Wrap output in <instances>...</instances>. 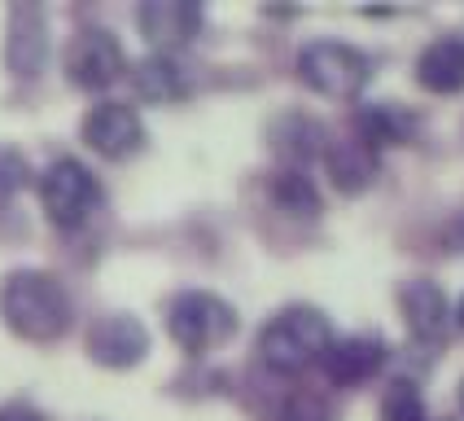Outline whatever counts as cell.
Instances as JSON below:
<instances>
[{"instance_id": "obj_17", "label": "cell", "mask_w": 464, "mask_h": 421, "mask_svg": "<svg viewBox=\"0 0 464 421\" xmlns=\"http://www.w3.org/2000/svg\"><path fill=\"white\" fill-rule=\"evenodd\" d=\"M320 141H324V132L315 119H303V114H289L276 123V150H281L289 162H307L315 150H320Z\"/></svg>"}, {"instance_id": "obj_24", "label": "cell", "mask_w": 464, "mask_h": 421, "mask_svg": "<svg viewBox=\"0 0 464 421\" xmlns=\"http://www.w3.org/2000/svg\"><path fill=\"white\" fill-rule=\"evenodd\" d=\"M460 408H464V382H460Z\"/></svg>"}, {"instance_id": "obj_2", "label": "cell", "mask_w": 464, "mask_h": 421, "mask_svg": "<svg viewBox=\"0 0 464 421\" xmlns=\"http://www.w3.org/2000/svg\"><path fill=\"white\" fill-rule=\"evenodd\" d=\"M329 342H334L329 316L320 308L294 303V308H281L258 329V356H263V365L276 368V373H303V368L324 360Z\"/></svg>"}, {"instance_id": "obj_13", "label": "cell", "mask_w": 464, "mask_h": 421, "mask_svg": "<svg viewBox=\"0 0 464 421\" xmlns=\"http://www.w3.org/2000/svg\"><path fill=\"white\" fill-rule=\"evenodd\" d=\"M416 79L430 93H460L464 88V35H439L416 57Z\"/></svg>"}, {"instance_id": "obj_23", "label": "cell", "mask_w": 464, "mask_h": 421, "mask_svg": "<svg viewBox=\"0 0 464 421\" xmlns=\"http://www.w3.org/2000/svg\"><path fill=\"white\" fill-rule=\"evenodd\" d=\"M456 320H460V325H464V299H460V308H456Z\"/></svg>"}, {"instance_id": "obj_4", "label": "cell", "mask_w": 464, "mask_h": 421, "mask_svg": "<svg viewBox=\"0 0 464 421\" xmlns=\"http://www.w3.org/2000/svg\"><path fill=\"white\" fill-rule=\"evenodd\" d=\"M167 329L184 351H210L237 329V312L210 289H184L167 303Z\"/></svg>"}, {"instance_id": "obj_14", "label": "cell", "mask_w": 464, "mask_h": 421, "mask_svg": "<svg viewBox=\"0 0 464 421\" xmlns=\"http://www.w3.org/2000/svg\"><path fill=\"white\" fill-rule=\"evenodd\" d=\"M131 83L145 102H176L188 93V66H184L176 53H150L136 62Z\"/></svg>"}, {"instance_id": "obj_3", "label": "cell", "mask_w": 464, "mask_h": 421, "mask_svg": "<svg viewBox=\"0 0 464 421\" xmlns=\"http://www.w3.org/2000/svg\"><path fill=\"white\" fill-rule=\"evenodd\" d=\"M298 75L324 97H355L372 79V62L346 40H311L298 49Z\"/></svg>"}, {"instance_id": "obj_11", "label": "cell", "mask_w": 464, "mask_h": 421, "mask_svg": "<svg viewBox=\"0 0 464 421\" xmlns=\"http://www.w3.org/2000/svg\"><path fill=\"white\" fill-rule=\"evenodd\" d=\"M44 57H49V26H44V14H40L35 5H18V9L9 14L5 62H9L14 75L31 79V75H40Z\"/></svg>"}, {"instance_id": "obj_18", "label": "cell", "mask_w": 464, "mask_h": 421, "mask_svg": "<svg viewBox=\"0 0 464 421\" xmlns=\"http://www.w3.org/2000/svg\"><path fill=\"white\" fill-rule=\"evenodd\" d=\"M272 198H276L285 210H294V215H315V210H320L315 184H311L298 167H289V171H281V176L272 181Z\"/></svg>"}, {"instance_id": "obj_15", "label": "cell", "mask_w": 464, "mask_h": 421, "mask_svg": "<svg viewBox=\"0 0 464 421\" xmlns=\"http://www.w3.org/2000/svg\"><path fill=\"white\" fill-rule=\"evenodd\" d=\"M324 162H329V171H334V184H337V189H346V193H360V189H368V184H372V176H377V154H372V145H368V141H360V136L329 141Z\"/></svg>"}, {"instance_id": "obj_22", "label": "cell", "mask_w": 464, "mask_h": 421, "mask_svg": "<svg viewBox=\"0 0 464 421\" xmlns=\"http://www.w3.org/2000/svg\"><path fill=\"white\" fill-rule=\"evenodd\" d=\"M0 421H44V413L31 408V404H5V408H0Z\"/></svg>"}, {"instance_id": "obj_8", "label": "cell", "mask_w": 464, "mask_h": 421, "mask_svg": "<svg viewBox=\"0 0 464 421\" xmlns=\"http://www.w3.org/2000/svg\"><path fill=\"white\" fill-rule=\"evenodd\" d=\"M145 351H150V334H145V325L128 312H110L88 329V356L105 368L140 365Z\"/></svg>"}, {"instance_id": "obj_19", "label": "cell", "mask_w": 464, "mask_h": 421, "mask_svg": "<svg viewBox=\"0 0 464 421\" xmlns=\"http://www.w3.org/2000/svg\"><path fill=\"white\" fill-rule=\"evenodd\" d=\"M382 421H425V395L416 382H390L382 395Z\"/></svg>"}, {"instance_id": "obj_10", "label": "cell", "mask_w": 464, "mask_h": 421, "mask_svg": "<svg viewBox=\"0 0 464 421\" xmlns=\"http://www.w3.org/2000/svg\"><path fill=\"white\" fill-rule=\"evenodd\" d=\"M324 373L337 387H360L377 368L386 365V338L382 334H351V338H334L324 351Z\"/></svg>"}, {"instance_id": "obj_6", "label": "cell", "mask_w": 464, "mask_h": 421, "mask_svg": "<svg viewBox=\"0 0 464 421\" xmlns=\"http://www.w3.org/2000/svg\"><path fill=\"white\" fill-rule=\"evenodd\" d=\"M83 141L102 158H131L145 145V119L128 102H97L83 114Z\"/></svg>"}, {"instance_id": "obj_9", "label": "cell", "mask_w": 464, "mask_h": 421, "mask_svg": "<svg viewBox=\"0 0 464 421\" xmlns=\"http://www.w3.org/2000/svg\"><path fill=\"white\" fill-rule=\"evenodd\" d=\"M136 23L145 31V40L154 44V53H176L198 35L202 5H193V0H145Z\"/></svg>"}, {"instance_id": "obj_21", "label": "cell", "mask_w": 464, "mask_h": 421, "mask_svg": "<svg viewBox=\"0 0 464 421\" xmlns=\"http://www.w3.org/2000/svg\"><path fill=\"white\" fill-rule=\"evenodd\" d=\"M26 176H31V171H26V158L18 154V150H0V202L14 198L26 184Z\"/></svg>"}, {"instance_id": "obj_1", "label": "cell", "mask_w": 464, "mask_h": 421, "mask_svg": "<svg viewBox=\"0 0 464 421\" xmlns=\"http://www.w3.org/2000/svg\"><path fill=\"white\" fill-rule=\"evenodd\" d=\"M0 316L5 325L26 342H53L71 329V294L66 286L53 277V272H40V268H18L0 281Z\"/></svg>"}, {"instance_id": "obj_7", "label": "cell", "mask_w": 464, "mask_h": 421, "mask_svg": "<svg viewBox=\"0 0 464 421\" xmlns=\"http://www.w3.org/2000/svg\"><path fill=\"white\" fill-rule=\"evenodd\" d=\"M123 44L102 31V26H92V31H79L75 44L66 49V71L75 79L79 88H110L114 79L123 75Z\"/></svg>"}, {"instance_id": "obj_5", "label": "cell", "mask_w": 464, "mask_h": 421, "mask_svg": "<svg viewBox=\"0 0 464 421\" xmlns=\"http://www.w3.org/2000/svg\"><path fill=\"white\" fill-rule=\"evenodd\" d=\"M40 202L57 229H75L102 202V184L79 158H53L40 176Z\"/></svg>"}, {"instance_id": "obj_16", "label": "cell", "mask_w": 464, "mask_h": 421, "mask_svg": "<svg viewBox=\"0 0 464 421\" xmlns=\"http://www.w3.org/2000/svg\"><path fill=\"white\" fill-rule=\"evenodd\" d=\"M355 123H360V141H368V145H394V141H403L412 132V114L399 110L394 102H377V105H363Z\"/></svg>"}, {"instance_id": "obj_12", "label": "cell", "mask_w": 464, "mask_h": 421, "mask_svg": "<svg viewBox=\"0 0 464 421\" xmlns=\"http://www.w3.org/2000/svg\"><path fill=\"white\" fill-rule=\"evenodd\" d=\"M399 308H403L408 329L425 342L442 338L447 325H451V303H447L439 281H430V277H416V281H408V286L399 289Z\"/></svg>"}, {"instance_id": "obj_20", "label": "cell", "mask_w": 464, "mask_h": 421, "mask_svg": "<svg viewBox=\"0 0 464 421\" xmlns=\"http://www.w3.org/2000/svg\"><path fill=\"white\" fill-rule=\"evenodd\" d=\"M281 421H334V413L315 391H298L281 404Z\"/></svg>"}]
</instances>
